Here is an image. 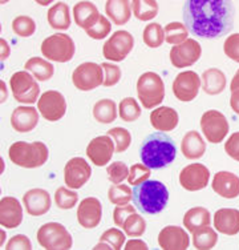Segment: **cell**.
I'll use <instances>...</instances> for the list:
<instances>
[{
    "mask_svg": "<svg viewBox=\"0 0 239 250\" xmlns=\"http://www.w3.org/2000/svg\"><path fill=\"white\" fill-rule=\"evenodd\" d=\"M165 32V42L172 45H178L186 42L187 36H189V29L186 25L181 23V21H173L163 28Z\"/></svg>",
    "mask_w": 239,
    "mask_h": 250,
    "instance_id": "d590c367",
    "label": "cell"
},
{
    "mask_svg": "<svg viewBox=\"0 0 239 250\" xmlns=\"http://www.w3.org/2000/svg\"><path fill=\"white\" fill-rule=\"evenodd\" d=\"M92 176V168L82 157H75L65 164L64 181L69 189H80Z\"/></svg>",
    "mask_w": 239,
    "mask_h": 250,
    "instance_id": "2e32d148",
    "label": "cell"
},
{
    "mask_svg": "<svg viewBox=\"0 0 239 250\" xmlns=\"http://www.w3.org/2000/svg\"><path fill=\"white\" fill-rule=\"evenodd\" d=\"M158 244L163 250H186L190 245L187 233L179 226H165L158 234Z\"/></svg>",
    "mask_w": 239,
    "mask_h": 250,
    "instance_id": "d6986e66",
    "label": "cell"
},
{
    "mask_svg": "<svg viewBox=\"0 0 239 250\" xmlns=\"http://www.w3.org/2000/svg\"><path fill=\"white\" fill-rule=\"evenodd\" d=\"M152 174V169L148 168L145 164H134L129 169V177H128V183L129 185L137 187L139 184L145 183Z\"/></svg>",
    "mask_w": 239,
    "mask_h": 250,
    "instance_id": "f6af8a7d",
    "label": "cell"
},
{
    "mask_svg": "<svg viewBox=\"0 0 239 250\" xmlns=\"http://www.w3.org/2000/svg\"><path fill=\"white\" fill-rule=\"evenodd\" d=\"M201 87V77L194 71L181 72L173 82V93L179 101H193Z\"/></svg>",
    "mask_w": 239,
    "mask_h": 250,
    "instance_id": "9a60e30c",
    "label": "cell"
},
{
    "mask_svg": "<svg viewBox=\"0 0 239 250\" xmlns=\"http://www.w3.org/2000/svg\"><path fill=\"white\" fill-rule=\"evenodd\" d=\"M177 156L176 143L165 133H153L143 140L139 148V157L150 169H159L170 164Z\"/></svg>",
    "mask_w": 239,
    "mask_h": 250,
    "instance_id": "7a4b0ae2",
    "label": "cell"
},
{
    "mask_svg": "<svg viewBox=\"0 0 239 250\" xmlns=\"http://www.w3.org/2000/svg\"><path fill=\"white\" fill-rule=\"evenodd\" d=\"M132 10L136 19L146 21L154 19L158 15V3L154 0H134Z\"/></svg>",
    "mask_w": 239,
    "mask_h": 250,
    "instance_id": "e575fe53",
    "label": "cell"
},
{
    "mask_svg": "<svg viewBox=\"0 0 239 250\" xmlns=\"http://www.w3.org/2000/svg\"><path fill=\"white\" fill-rule=\"evenodd\" d=\"M75 42L67 34H55L41 43V53L49 62H69L75 56Z\"/></svg>",
    "mask_w": 239,
    "mask_h": 250,
    "instance_id": "8992f818",
    "label": "cell"
},
{
    "mask_svg": "<svg viewBox=\"0 0 239 250\" xmlns=\"http://www.w3.org/2000/svg\"><path fill=\"white\" fill-rule=\"evenodd\" d=\"M211 222L210 212L203 207H197L189 209L183 216V225L189 231H196L203 226H209Z\"/></svg>",
    "mask_w": 239,
    "mask_h": 250,
    "instance_id": "4dcf8cb0",
    "label": "cell"
},
{
    "mask_svg": "<svg viewBox=\"0 0 239 250\" xmlns=\"http://www.w3.org/2000/svg\"><path fill=\"white\" fill-rule=\"evenodd\" d=\"M102 217V207L96 197L84 198L77 209V221L85 229H95Z\"/></svg>",
    "mask_w": 239,
    "mask_h": 250,
    "instance_id": "ac0fdd59",
    "label": "cell"
},
{
    "mask_svg": "<svg viewBox=\"0 0 239 250\" xmlns=\"http://www.w3.org/2000/svg\"><path fill=\"white\" fill-rule=\"evenodd\" d=\"M230 89H231V92L239 89V69L237 71V73L234 75V77H233V80H231V84H230Z\"/></svg>",
    "mask_w": 239,
    "mask_h": 250,
    "instance_id": "6f0895ef",
    "label": "cell"
},
{
    "mask_svg": "<svg viewBox=\"0 0 239 250\" xmlns=\"http://www.w3.org/2000/svg\"><path fill=\"white\" fill-rule=\"evenodd\" d=\"M23 204L28 214L34 217L43 216L51 209L52 201L49 193L40 188L31 189L23 196Z\"/></svg>",
    "mask_w": 239,
    "mask_h": 250,
    "instance_id": "ffe728a7",
    "label": "cell"
},
{
    "mask_svg": "<svg viewBox=\"0 0 239 250\" xmlns=\"http://www.w3.org/2000/svg\"><path fill=\"white\" fill-rule=\"evenodd\" d=\"M225 152L235 161H239V132H235L230 136L225 143Z\"/></svg>",
    "mask_w": 239,
    "mask_h": 250,
    "instance_id": "f5cc1de1",
    "label": "cell"
},
{
    "mask_svg": "<svg viewBox=\"0 0 239 250\" xmlns=\"http://www.w3.org/2000/svg\"><path fill=\"white\" fill-rule=\"evenodd\" d=\"M0 83H1V95H3V96H1V103H3V101L7 99L8 95H7V88H4V82H0Z\"/></svg>",
    "mask_w": 239,
    "mask_h": 250,
    "instance_id": "91938a15",
    "label": "cell"
},
{
    "mask_svg": "<svg viewBox=\"0 0 239 250\" xmlns=\"http://www.w3.org/2000/svg\"><path fill=\"white\" fill-rule=\"evenodd\" d=\"M47 19L53 29H68L72 23L69 7L62 1H59L48 10Z\"/></svg>",
    "mask_w": 239,
    "mask_h": 250,
    "instance_id": "f546056e",
    "label": "cell"
},
{
    "mask_svg": "<svg viewBox=\"0 0 239 250\" xmlns=\"http://www.w3.org/2000/svg\"><path fill=\"white\" fill-rule=\"evenodd\" d=\"M182 154L189 160L201 159L206 152V143L197 130H190L183 136L181 143Z\"/></svg>",
    "mask_w": 239,
    "mask_h": 250,
    "instance_id": "4316f807",
    "label": "cell"
},
{
    "mask_svg": "<svg viewBox=\"0 0 239 250\" xmlns=\"http://www.w3.org/2000/svg\"><path fill=\"white\" fill-rule=\"evenodd\" d=\"M137 95L146 109L159 105L165 97V85L161 76L154 72L142 73L137 82Z\"/></svg>",
    "mask_w": 239,
    "mask_h": 250,
    "instance_id": "5b68a950",
    "label": "cell"
},
{
    "mask_svg": "<svg viewBox=\"0 0 239 250\" xmlns=\"http://www.w3.org/2000/svg\"><path fill=\"white\" fill-rule=\"evenodd\" d=\"M101 242H106L113 250H120L125 244V234L119 229H108L100 237Z\"/></svg>",
    "mask_w": 239,
    "mask_h": 250,
    "instance_id": "c3c4849f",
    "label": "cell"
},
{
    "mask_svg": "<svg viewBox=\"0 0 239 250\" xmlns=\"http://www.w3.org/2000/svg\"><path fill=\"white\" fill-rule=\"evenodd\" d=\"M183 19L198 38H220L234 27L235 8L229 0H189L183 4Z\"/></svg>",
    "mask_w": 239,
    "mask_h": 250,
    "instance_id": "6da1fadb",
    "label": "cell"
},
{
    "mask_svg": "<svg viewBox=\"0 0 239 250\" xmlns=\"http://www.w3.org/2000/svg\"><path fill=\"white\" fill-rule=\"evenodd\" d=\"M7 250H31L32 249V244L27 236L24 234H18L14 236L8 241V244L5 245Z\"/></svg>",
    "mask_w": 239,
    "mask_h": 250,
    "instance_id": "816d5d0a",
    "label": "cell"
},
{
    "mask_svg": "<svg viewBox=\"0 0 239 250\" xmlns=\"http://www.w3.org/2000/svg\"><path fill=\"white\" fill-rule=\"evenodd\" d=\"M179 116L177 111L170 106H159L150 113V124L154 129L161 132H170L177 128Z\"/></svg>",
    "mask_w": 239,
    "mask_h": 250,
    "instance_id": "484cf974",
    "label": "cell"
},
{
    "mask_svg": "<svg viewBox=\"0 0 239 250\" xmlns=\"http://www.w3.org/2000/svg\"><path fill=\"white\" fill-rule=\"evenodd\" d=\"M38 123L39 115L35 106H18L11 115V125L19 133H27L34 130Z\"/></svg>",
    "mask_w": 239,
    "mask_h": 250,
    "instance_id": "603a6c76",
    "label": "cell"
},
{
    "mask_svg": "<svg viewBox=\"0 0 239 250\" xmlns=\"http://www.w3.org/2000/svg\"><path fill=\"white\" fill-rule=\"evenodd\" d=\"M95 249H96V250H97V249L110 250V249H112V246H110L109 244H106V242H101V241H100V244H99V245H96V246H95Z\"/></svg>",
    "mask_w": 239,
    "mask_h": 250,
    "instance_id": "680465c9",
    "label": "cell"
},
{
    "mask_svg": "<svg viewBox=\"0 0 239 250\" xmlns=\"http://www.w3.org/2000/svg\"><path fill=\"white\" fill-rule=\"evenodd\" d=\"M148 250V245L141 240H130L125 244V250Z\"/></svg>",
    "mask_w": 239,
    "mask_h": 250,
    "instance_id": "db71d44e",
    "label": "cell"
},
{
    "mask_svg": "<svg viewBox=\"0 0 239 250\" xmlns=\"http://www.w3.org/2000/svg\"><path fill=\"white\" fill-rule=\"evenodd\" d=\"M230 105H231V109H233L237 115H239V89L231 92Z\"/></svg>",
    "mask_w": 239,
    "mask_h": 250,
    "instance_id": "11a10c76",
    "label": "cell"
},
{
    "mask_svg": "<svg viewBox=\"0 0 239 250\" xmlns=\"http://www.w3.org/2000/svg\"><path fill=\"white\" fill-rule=\"evenodd\" d=\"M210 180V170L203 164H190L179 173V184L187 192L205 189Z\"/></svg>",
    "mask_w": 239,
    "mask_h": 250,
    "instance_id": "5bb4252c",
    "label": "cell"
},
{
    "mask_svg": "<svg viewBox=\"0 0 239 250\" xmlns=\"http://www.w3.org/2000/svg\"><path fill=\"white\" fill-rule=\"evenodd\" d=\"M119 116L126 123L136 121L141 116V106L133 97H125L119 105Z\"/></svg>",
    "mask_w": 239,
    "mask_h": 250,
    "instance_id": "74e56055",
    "label": "cell"
},
{
    "mask_svg": "<svg viewBox=\"0 0 239 250\" xmlns=\"http://www.w3.org/2000/svg\"><path fill=\"white\" fill-rule=\"evenodd\" d=\"M226 76L218 68H209L202 73L201 87L207 95H219L225 91L226 88Z\"/></svg>",
    "mask_w": 239,
    "mask_h": 250,
    "instance_id": "83f0119b",
    "label": "cell"
},
{
    "mask_svg": "<svg viewBox=\"0 0 239 250\" xmlns=\"http://www.w3.org/2000/svg\"><path fill=\"white\" fill-rule=\"evenodd\" d=\"M211 187L218 196L227 200H233L239 196V177L231 172H218L213 178Z\"/></svg>",
    "mask_w": 239,
    "mask_h": 250,
    "instance_id": "7402d4cb",
    "label": "cell"
},
{
    "mask_svg": "<svg viewBox=\"0 0 239 250\" xmlns=\"http://www.w3.org/2000/svg\"><path fill=\"white\" fill-rule=\"evenodd\" d=\"M23 221V208L15 197L7 196L0 200V225L15 229Z\"/></svg>",
    "mask_w": 239,
    "mask_h": 250,
    "instance_id": "44dd1931",
    "label": "cell"
},
{
    "mask_svg": "<svg viewBox=\"0 0 239 250\" xmlns=\"http://www.w3.org/2000/svg\"><path fill=\"white\" fill-rule=\"evenodd\" d=\"M117 105L110 99L99 100L93 106V117L101 124H110L117 119Z\"/></svg>",
    "mask_w": 239,
    "mask_h": 250,
    "instance_id": "d6a6232c",
    "label": "cell"
},
{
    "mask_svg": "<svg viewBox=\"0 0 239 250\" xmlns=\"http://www.w3.org/2000/svg\"><path fill=\"white\" fill-rule=\"evenodd\" d=\"M41 248L48 250H68L72 248V236L59 222H48L39 229L36 234Z\"/></svg>",
    "mask_w": 239,
    "mask_h": 250,
    "instance_id": "52a82bcc",
    "label": "cell"
},
{
    "mask_svg": "<svg viewBox=\"0 0 239 250\" xmlns=\"http://www.w3.org/2000/svg\"><path fill=\"white\" fill-rule=\"evenodd\" d=\"M110 28H112V25H110L109 20L106 19L105 16L101 15L97 24L95 27H92L91 29L85 31V32L93 40H101V39H105L110 34Z\"/></svg>",
    "mask_w": 239,
    "mask_h": 250,
    "instance_id": "7dc6e473",
    "label": "cell"
},
{
    "mask_svg": "<svg viewBox=\"0 0 239 250\" xmlns=\"http://www.w3.org/2000/svg\"><path fill=\"white\" fill-rule=\"evenodd\" d=\"M79 196L75 190L67 189V188L60 187L55 192V204L58 205V208L62 209V210H68L75 208L77 204Z\"/></svg>",
    "mask_w": 239,
    "mask_h": 250,
    "instance_id": "b9f144b4",
    "label": "cell"
},
{
    "mask_svg": "<svg viewBox=\"0 0 239 250\" xmlns=\"http://www.w3.org/2000/svg\"><path fill=\"white\" fill-rule=\"evenodd\" d=\"M122 229H124L126 236L139 237L142 236L145 230H146V222H145V220L139 214L133 213V214L128 216V218L125 220Z\"/></svg>",
    "mask_w": 239,
    "mask_h": 250,
    "instance_id": "60d3db41",
    "label": "cell"
},
{
    "mask_svg": "<svg viewBox=\"0 0 239 250\" xmlns=\"http://www.w3.org/2000/svg\"><path fill=\"white\" fill-rule=\"evenodd\" d=\"M134 38L128 31L120 29L112 35L102 47V55L110 62H122L133 49Z\"/></svg>",
    "mask_w": 239,
    "mask_h": 250,
    "instance_id": "8fae6325",
    "label": "cell"
},
{
    "mask_svg": "<svg viewBox=\"0 0 239 250\" xmlns=\"http://www.w3.org/2000/svg\"><path fill=\"white\" fill-rule=\"evenodd\" d=\"M72 83L80 91H92L104 84L102 67L96 62H82L72 73Z\"/></svg>",
    "mask_w": 239,
    "mask_h": 250,
    "instance_id": "30bf717a",
    "label": "cell"
},
{
    "mask_svg": "<svg viewBox=\"0 0 239 250\" xmlns=\"http://www.w3.org/2000/svg\"><path fill=\"white\" fill-rule=\"evenodd\" d=\"M39 113L48 121H59L67 112V101L58 91L44 92L38 101Z\"/></svg>",
    "mask_w": 239,
    "mask_h": 250,
    "instance_id": "7c38bea8",
    "label": "cell"
},
{
    "mask_svg": "<svg viewBox=\"0 0 239 250\" xmlns=\"http://www.w3.org/2000/svg\"><path fill=\"white\" fill-rule=\"evenodd\" d=\"M25 71L31 72V75L38 82H47L55 73V68L51 62L41 58H31L24 64Z\"/></svg>",
    "mask_w": 239,
    "mask_h": 250,
    "instance_id": "1f68e13d",
    "label": "cell"
},
{
    "mask_svg": "<svg viewBox=\"0 0 239 250\" xmlns=\"http://www.w3.org/2000/svg\"><path fill=\"white\" fill-rule=\"evenodd\" d=\"M11 91L20 104H35L40 95V87L28 71H19L11 76Z\"/></svg>",
    "mask_w": 239,
    "mask_h": 250,
    "instance_id": "ba28073f",
    "label": "cell"
},
{
    "mask_svg": "<svg viewBox=\"0 0 239 250\" xmlns=\"http://www.w3.org/2000/svg\"><path fill=\"white\" fill-rule=\"evenodd\" d=\"M214 228L226 236H235L239 233V210L223 208L214 214Z\"/></svg>",
    "mask_w": 239,
    "mask_h": 250,
    "instance_id": "cb8c5ba5",
    "label": "cell"
},
{
    "mask_svg": "<svg viewBox=\"0 0 239 250\" xmlns=\"http://www.w3.org/2000/svg\"><path fill=\"white\" fill-rule=\"evenodd\" d=\"M8 157L15 165L20 168L34 169L43 167L49 157V152L44 143H25L18 141L11 145L8 149Z\"/></svg>",
    "mask_w": 239,
    "mask_h": 250,
    "instance_id": "277c9868",
    "label": "cell"
},
{
    "mask_svg": "<svg viewBox=\"0 0 239 250\" xmlns=\"http://www.w3.org/2000/svg\"><path fill=\"white\" fill-rule=\"evenodd\" d=\"M108 198L115 205H126L130 200H133V190L128 185H113L108 190Z\"/></svg>",
    "mask_w": 239,
    "mask_h": 250,
    "instance_id": "f35d334b",
    "label": "cell"
},
{
    "mask_svg": "<svg viewBox=\"0 0 239 250\" xmlns=\"http://www.w3.org/2000/svg\"><path fill=\"white\" fill-rule=\"evenodd\" d=\"M106 173H108L110 183L115 184V185H119L124 180H128V177H129V168L122 161H115V163H112L106 168Z\"/></svg>",
    "mask_w": 239,
    "mask_h": 250,
    "instance_id": "ee69618b",
    "label": "cell"
},
{
    "mask_svg": "<svg viewBox=\"0 0 239 250\" xmlns=\"http://www.w3.org/2000/svg\"><path fill=\"white\" fill-rule=\"evenodd\" d=\"M100 12L91 1H79L73 7V19L80 28L84 31L91 29L100 20Z\"/></svg>",
    "mask_w": 239,
    "mask_h": 250,
    "instance_id": "d4e9b609",
    "label": "cell"
},
{
    "mask_svg": "<svg viewBox=\"0 0 239 250\" xmlns=\"http://www.w3.org/2000/svg\"><path fill=\"white\" fill-rule=\"evenodd\" d=\"M105 12L115 24L124 25L132 18V4L128 0H108Z\"/></svg>",
    "mask_w": 239,
    "mask_h": 250,
    "instance_id": "f1b7e54d",
    "label": "cell"
},
{
    "mask_svg": "<svg viewBox=\"0 0 239 250\" xmlns=\"http://www.w3.org/2000/svg\"><path fill=\"white\" fill-rule=\"evenodd\" d=\"M104 71V87H115L116 84L121 80V68L117 64L112 62H102L101 64Z\"/></svg>",
    "mask_w": 239,
    "mask_h": 250,
    "instance_id": "bcb514c9",
    "label": "cell"
},
{
    "mask_svg": "<svg viewBox=\"0 0 239 250\" xmlns=\"http://www.w3.org/2000/svg\"><path fill=\"white\" fill-rule=\"evenodd\" d=\"M143 43L150 48H158L165 42V32L162 25L158 23H150L145 27L142 34Z\"/></svg>",
    "mask_w": 239,
    "mask_h": 250,
    "instance_id": "8d00e7d4",
    "label": "cell"
},
{
    "mask_svg": "<svg viewBox=\"0 0 239 250\" xmlns=\"http://www.w3.org/2000/svg\"><path fill=\"white\" fill-rule=\"evenodd\" d=\"M223 51L227 58L239 62V34L230 35L223 44Z\"/></svg>",
    "mask_w": 239,
    "mask_h": 250,
    "instance_id": "681fc988",
    "label": "cell"
},
{
    "mask_svg": "<svg viewBox=\"0 0 239 250\" xmlns=\"http://www.w3.org/2000/svg\"><path fill=\"white\" fill-rule=\"evenodd\" d=\"M218 242V233L209 226L193 231V245L198 250H210Z\"/></svg>",
    "mask_w": 239,
    "mask_h": 250,
    "instance_id": "836d02e7",
    "label": "cell"
},
{
    "mask_svg": "<svg viewBox=\"0 0 239 250\" xmlns=\"http://www.w3.org/2000/svg\"><path fill=\"white\" fill-rule=\"evenodd\" d=\"M116 152L115 143L110 136H99L91 140L86 146V156L91 159L96 167H105L112 160V156Z\"/></svg>",
    "mask_w": 239,
    "mask_h": 250,
    "instance_id": "e0dca14e",
    "label": "cell"
},
{
    "mask_svg": "<svg viewBox=\"0 0 239 250\" xmlns=\"http://www.w3.org/2000/svg\"><path fill=\"white\" fill-rule=\"evenodd\" d=\"M39 4H43V5H48L51 3V0H48V1H38Z\"/></svg>",
    "mask_w": 239,
    "mask_h": 250,
    "instance_id": "94428289",
    "label": "cell"
},
{
    "mask_svg": "<svg viewBox=\"0 0 239 250\" xmlns=\"http://www.w3.org/2000/svg\"><path fill=\"white\" fill-rule=\"evenodd\" d=\"M136 213V209H134L133 205L130 204H126V205H117L113 210V222L119 228H122L125 220L128 218V216Z\"/></svg>",
    "mask_w": 239,
    "mask_h": 250,
    "instance_id": "f907efd6",
    "label": "cell"
},
{
    "mask_svg": "<svg viewBox=\"0 0 239 250\" xmlns=\"http://www.w3.org/2000/svg\"><path fill=\"white\" fill-rule=\"evenodd\" d=\"M169 192L159 181L146 180L133 189L134 207L145 214H157L167 205Z\"/></svg>",
    "mask_w": 239,
    "mask_h": 250,
    "instance_id": "3957f363",
    "label": "cell"
},
{
    "mask_svg": "<svg viewBox=\"0 0 239 250\" xmlns=\"http://www.w3.org/2000/svg\"><path fill=\"white\" fill-rule=\"evenodd\" d=\"M12 29L20 38H29L36 31V23L32 18H29L27 15H20L12 21Z\"/></svg>",
    "mask_w": 239,
    "mask_h": 250,
    "instance_id": "ab89813d",
    "label": "cell"
},
{
    "mask_svg": "<svg viewBox=\"0 0 239 250\" xmlns=\"http://www.w3.org/2000/svg\"><path fill=\"white\" fill-rule=\"evenodd\" d=\"M201 129L209 143L219 144L229 135L230 125L223 113L215 109L205 112L201 117Z\"/></svg>",
    "mask_w": 239,
    "mask_h": 250,
    "instance_id": "9c48e42d",
    "label": "cell"
},
{
    "mask_svg": "<svg viewBox=\"0 0 239 250\" xmlns=\"http://www.w3.org/2000/svg\"><path fill=\"white\" fill-rule=\"evenodd\" d=\"M202 55L201 44L194 39H187L186 42L178 45H173L170 49V62L176 68H186L196 64Z\"/></svg>",
    "mask_w": 239,
    "mask_h": 250,
    "instance_id": "4fadbf2b",
    "label": "cell"
},
{
    "mask_svg": "<svg viewBox=\"0 0 239 250\" xmlns=\"http://www.w3.org/2000/svg\"><path fill=\"white\" fill-rule=\"evenodd\" d=\"M0 45H1V56H0V59H1V62H4L5 59L10 56V45L4 39H0Z\"/></svg>",
    "mask_w": 239,
    "mask_h": 250,
    "instance_id": "9f6ffc18",
    "label": "cell"
},
{
    "mask_svg": "<svg viewBox=\"0 0 239 250\" xmlns=\"http://www.w3.org/2000/svg\"><path fill=\"white\" fill-rule=\"evenodd\" d=\"M108 136H110L112 139L115 140V146L117 153H122L128 149L132 143V136H130L129 130L125 128H112L108 130Z\"/></svg>",
    "mask_w": 239,
    "mask_h": 250,
    "instance_id": "7bdbcfd3",
    "label": "cell"
}]
</instances>
